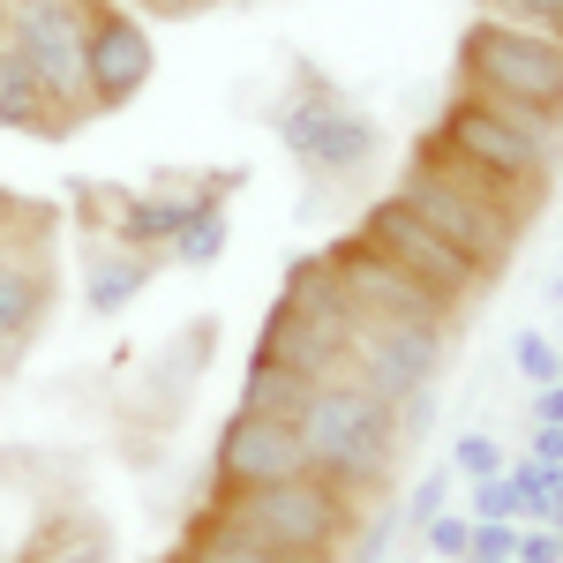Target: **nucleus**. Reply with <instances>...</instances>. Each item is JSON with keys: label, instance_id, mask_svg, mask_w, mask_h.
<instances>
[{"label": "nucleus", "instance_id": "obj_1", "mask_svg": "<svg viewBox=\"0 0 563 563\" xmlns=\"http://www.w3.org/2000/svg\"><path fill=\"white\" fill-rule=\"evenodd\" d=\"M353 511H361V496L323 474L263 481V488H211V519L241 526V533H256V541L286 549V556H316V563L339 556V541L353 533Z\"/></svg>", "mask_w": 563, "mask_h": 563}, {"label": "nucleus", "instance_id": "obj_2", "mask_svg": "<svg viewBox=\"0 0 563 563\" xmlns=\"http://www.w3.org/2000/svg\"><path fill=\"white\" fill-rule=\"evenodd\" d=\"M301 443H308V474L339 481V488H376L390 466V451H398V406L376 398L368 384H316L301 406Z\"/></svg>", "mask_w": 563, "mask_h": 563}, {"label": "nucleus", "instance_id": "obj_3", "mask_svg": "<svg viewBox=\"0 0 563 563\" xmlns=\"http://www.w3.org/2000/svg\"><path fill=\"white\" fill-rule=\"evenodd\" d=\"M451 68H459V90H504V98L563 113V38H541V31L481 15V23L459 31Z\"/></svg>", "mask_w": 563, "mask_h": 563}, {"label": "nucleus", "instance_id": "obj_4", "mask_svg": "<svg viewBox=\"0 0 563 563\" xmlns=\"http://www.w3.org/2000/svg\"><path fill=\"white\" fill-rule=\"evenodd\" d=\"M353 233H361L368 249H384V256L398 263L406 278H421V286H429V294H435L443 308H466V301L481 294V286H488V271H481V263L466 256V249H451V241H443L435 225H421V218L406 211L398 196H384V203H368Z\"/></svg>", "mask_w": 563, "mask_h": 563}, {"label": "nucleus", "instance_id": "obj_5", "mask_svg": "<svg viewBox=\"0 0 563 563\" xmlns=\"http://www.w3.org/2000/svg\"><path fill=\"white\" fill-rule=\"evenodd\" d=\"M84 15L90 0H0L8 53H23L38 68V84L68 106V121H90L84 98Z\"/></svg>", "mask_w": 563, "mask_h": 563}, {"label": "nucleus", "instance_id": "obj_6", "mask_svg": "<svg viewBox=\"0 0 563 563\" xmlns=\"http://www.w3.org/2000/svg\"><path fill=\"white\" fill-rule=\"evenodd\" d=\"M278 135H286V143H294V158L316 166L323 180L361 174V166L384 151V129H376L361 106H346L339 90H323V84H308L301 98L278 113Z\"/></svg>", "mask_w": 563, "mask_h": 563}, {"label": "nucleus", "instance_id": "obj_7", "mask_svg": "<svg viewBox=\"0 0 563 563\" xmlns=\"http://www.w3.org/2000/svg\"><path fill=\"white\" fill-rule=\"evenodd\" d=\"M435 361H443V331H429V323L361 316L353 339H346V376H353V384H368L376 398H390L398 413L421 398V384L435 376Z\"/></svg>", "mask_w": 563, "mask_h": 563}, {"label": "nucleus", "instance_id": "obj_8", "mask_svg": "<svg viewBox=\"0 0 563 563\" xmlns=\"http://www.w3.org/2000/svg\"><path fill=\"white\" fill-rule=\"evenodd\" d=\"M151 68H158V45L135 23V8L90 0V15H84V98H90V113L129 106L135 90L151 84Z\"/></svg>", "mask_w": 563, "mask_h": 563}, {"label": "nucleus", "instance_id": "obj_9", "mask_svg": "<svg viewBox=\"0 0 563 563\" xmlns=\"http://www.w3.org/2000/svg\"><path fill=\"white\" fill-rule=\"evenodd\" d=\"M390 196L421 218V225H435L451 249H466L481 271H504V263H511V249H519V225H511L504 211H481L474 196H459L451 180H435L429 166H413V158H406V174H398V188H390Z\"/></svg>", "mask_w": 563, "mask_h": 563}, {"label": "nucleus", "instance_id": "obj_10", "mask_svg": "<svg viewBox=\"0 0 563 563\" xmlns=\"http://www.w3.org/2000/svg\"><path fill=\"white\" fill-rule=\"evenodd\" d=\"M435 143L443 151H459V158H474L481 174H496V180H511V188H526V196H549V174H556V158L541 151V143H526L519 129H504L481 98H451L443 106V121H435Z\"/></svg>", "mask_w": 563, "mask_h": 563}, {"label": "nucleus", "instance_id": "obj_11", "mask_svg": "<svg viewBox=\"0 0 563 563\" xmlns=\"http://www.w3.org/2000/svg\"><path fill=\"white\" fill-rule=\"evenodd\" d=\"M323 263L339 271V286L353 294V308H361V316H390V323H429V331H451V316H459V308L435 301L421 278H406V271H398L384 249H368L361 233L331 241V249H323Z\"/></svg>", "mask_w": 563, "mask_h": 563}, {"label": "nucleus", "instance_id": "obj_12", "mask_svg": "<svg viewBox=\"0 0 563 563\" xmlns=\"http://www.w3.org/2000/svg\"><path fill=\"white\" fill-rule=\"evenodd\" d=\"M211 474H218V488H263V481H294V474H308V443H301V429H294V421L233 413V421L218 429Z\"/></svg>", "mask_w": 563, "mask_h": 563}, {"label": "nucleus", "instance_id": "obj_13", "mask_svg": "<svg viewBox=\"0 0 563 563\" xmlns=\"http://www.w3.org/2000/svg\"><path fill=\"white\" fill-rule=\"evenodd\" d=\"M346 323H323V316H301V308L271 301L256 331V353L263 361H278V368H294L308 384H346Z\"/></svg>", "mask_w": 563, "mask_h": 563}, {"label": "nucleus", "instance_id": "obj_14", "mask_svg": "<svg viewBox=\"0 0 563 563\" xmlns=\"http://www.w3.org/2000/svg\"><path fill=\"white\" fill-rule=\"evenodd\" d=\"M196 211H211V196H203V188H158V196H113L98 218L113 225V241H121V249H143V256H151V249H166Z\"/></svg>", "mask_w": 563, "mask_h": 563}, {"label": "nucleus", "instance_id": "obj_15", "mask_svg": "<svg viewBox=\"0 0 563 563\" xmlns=\"http://www.w3.org/2000/svg\"><path fill=\"white\" fill-rule=\"evenodd\" d=\"M413 166H429V174H435V180H451L459 196H474L481 211H504L511 225H526V218L541 211V196H526V188H511V180H496V174H481L474 158H459V151H443L435 135H421V143H413Z\"/></svg>", "mask_w": 563, "mask_h": 563}, {"label": "nucleus", "instance_id": "obj_16", "mask_svg": "<svg viewBox=\"0 0 563 563\" xmlns=\"http://www.w3.org/2000/svg\"><path fill=\"white\" fill-rule=\"evenodd\" d=\"M53 308V271L45 256H8L0 249V353H15Z\"/></svg>", "mask_w": 563, "mask_h": 563}, {"label": "nucleus", "instance_id": "obj_17", "mask_svg": "<svg viewBox=\"0 0 563 563\" xmlns=\"http://www.w3.org/2000/svg\"><path fill=\"white\" fill-rule=\"evenodd\" d=\"M0 129H23V135H68V106L38 84V68L23 53H0Z\"/></svg>", "mask_w": 563, "mask_h": 563}, {"label": "nucleus", "instance_id": "obj_18", "mask_svg": "<svg viewBox=\"0 0 563 563\" xmlns=\"http://www.w3.org/2000/svg\"><path fill=\"white\" fill-rule=\"evenodd\" d=\"M143 286H151V256H143V249H121V241H113V249H98V256L84 263V301L98 308V316H121Z\"/></svg>", "mask_w": 563, "mask_h": 563}, {"label": "nucleus", "instance_id": "obj_19", "mask_svg": "<svg viewBox=\"0 0 563 563\" xmlns=\"http://www.w3.org/2000/svg\"><path fill=\"white\" fill-rule=\"evenodd\" d=\"M174 563H316V556H286V549H271V541H256V533H241V526L203 511V519L188 526Z\"/></svg>", "mask_w": 563, "mask_h": 563}, {"label": "nucleus", "instance_id": "obj_20", "mask_svg": "<svg viewBox=\"0 0 563 563\" xmlns=\"http://www.w3.org/2000/svg\"><path fill=\"white\" fill-rule=\"evenodd\" d=\"M308 376H294V368H278V361H249V384H241V413H263V421H301L308 406Z\"/></svg>", "mask_w": 563, "mask_h": 563}, {"label": "nucleus", "instance_id": "obj_21", "mask_svg": "<svg viewBox=\"0 0 563 563\" xmlns=\"http://www.w3.org/2000/svg\"><path fill=\"white\" fill-rule=\"evenodd\" d=\"M166 249H174V263H188V271L218 263V256H225V211H218V203H211V211H196L174 241H166Z\"/></svg>", "mask_w": 563, "mask_h": 563}, {"label": "nucleus", "instance_id": "obj_22", "mask_svg": "<svg viewBox=\"0 0 563 563\" xmlns=\"http://www.w3.org/2000/svg\"><path fill=\"white\" fill-rule=\"evenodd\" d=\"M98 556H106V541H98L90 526H84V533H76V526H53L38 549H23L15 563H98Z\"/></svg>", "mask_w": 563, "mask_h": 563}, {"label": "nucleus", "instance_id": "obj_23", "mask_svg": "<svg viewBox=\"0 0 563 563\" xmlns=\"http://www.w3.org/2000/svg\"><path fill=\"white\" fill-rule=\"evenodd\" d=\"M496 23H519V31H541V38H563V0H488Z\"/></svg>", "mask_w": 563, "mask_h": 563}, {"label": "nucleus", "instance_id": "obj_24", "mask_svg": "<svg viewBox=\"0 0 563 563\" xmlns=\"http://www.w3.org/2000/svg\"><path fill=\"white\" fill-rule=\"evenodd\" d=\"M474 519H526L519 481H511V474H488V481L474 488Z\"/></svg>", "mask_w": 563, "mask_h": 563}, {"label": "nucleus", "instance_id": "obj_25", "mask_svg": "<svg viewBox=\"0 0 563 563\" xmlns=\"http://www.w3.org/2000/svg\"><path fill=\"white\" fill-rule=\"evenodd\" d=\"M519 368L533 376V384H556V376H563V353L549 346L541 331H526V339H519Z\"/></svg>", "mask_w": 563, "mask_h": 563}, {"label": "nucleus", "instance_id": "obj_26", "mask_svg": "<svg viewBox=\"0 0 563 563\" xmlns=\"http://www.w3.org/2000/svg\"><path fill=\"white\" fill-rule=\"evenodd\" d=\"M459 474H474V481L504 474V451H496L488 435H459Z\"/></svg>", "mask_w": 563, "mask_h": 563}, {"label": "nucleus", "instance_id": "obj_27", "mask_svg": "<svg viewBox=\"0 0 563 563\" xmlns=\"http://www.w3.org/2000/svg\"><path fill=\"white\" fill-rule=\"evenodd\" d=\"M429 549H435V556H466V549H474V526L429 511Z\"/></svg>", "mask_w": 563, "mask_h": 563}, {"label": "nucleus", "instance_id": "obj_28", "mask_svg": "<svg viewBox=\"0 0 563 563\" xmlns=\"http://www.w3.org/2000/svg\"><path fill=\"white\" fill-rule=\"evenodd\" d=\"M511 563H563V541L549 533V526H526L519 549H511Z\"/></svg>", "mask_w": 563, "mask_h": 563}, {"label": "nucleus", "instance_id": "obj_29", "mask_svg": "<svg viewBox=\"0 0 563 563\" xmlns=\"http://www.w3.org/2000/svg\"><path fill=\"white\" fill-rule=\"evenodd\" d=\"M533 413H541V429H563V376L541 390V398H533Z\"/></svg>", "mask_w": 563, "mask_h": 563}, {"label": "nucleus", "instance_id": "obj_30", "mask_svg": "<svg viewBox=\"0 0 563 563\" xmlns=\"http://www.w3.org/2000/svg\"><path fill=\"white\" fill-rule=\"evenodd\" d=\"M143 15H196V8H211V0H135Z\"/></svg>", "mask_w": 563, "mask_h": 563}, {"label": "nucleus", "instance_id": "obj_31", "mask_svg": "<svg viewBox=\"0 0 563 563\" xmlns=\"http://www.w3.org/2000/svg\"><path fill=\"white\" fill-rule=\"evenodd\" d=\"M533 459H549V466H563V429H541V443H533Z\"/></svg>", "mask_w": 563, "mask_h": 563}, {"label": "nucleus", "instance_id": "obj_32", "mask_svg": "<svg viewBox=\"0 0 563 563\" xmlns=\"http://www.w3.org/2000/svg\"><path fill=\"white\" fill-rule=\"evenodd\" d=\"M0 53H8V23H0Z\"/></svg>", "mask_w": 563, "mask_h": 563}, {"label": "nucleus", "instance_id": "obj_33", "mask_svg": "<svg viewBox=\"0 0 563 563\" xmlns=\"http://www.w3.org/2000/svg\"><path fill=\"white\" fill-rule=\"evenodd\" d=\"M0 368H8V353H0Z\"/></svg>", "mask_w": 563, "mask_h": 563}, {"label": "nucleus", "instance_id": "obj_34", "mask_svg": "<svg viewBox=\"0 0 563 563\" xmlns=\"http://www.w3.org/2000/svg\"><path fill=\"white\" fill-rule=\"evenodd\" d=\"M496 563H511V556H496Z\"/></svg>", "mask_w": 563, "mask_h": 563}]
</instances>
